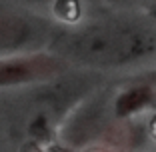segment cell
Segmentation results:
<instances>
[{
    "instance_id": "obj_1",
    "label": "cell",
    "mask_w": 156,
    "mask_h": 152,
    "mask_svg": "<svg viewBox=\"0 0 156 152\" xmlns=\"http://www.w3.org/2000/svg\"><path fill=\"white\" fill-rule=\"evenodd\" d=\"M50 48L68 64L116 68L148 56L154 50V42L150 34L140 28L100 22L56 34Z\"/></svg>"
},
{
    "instance_id": "obj_4",
    "label": "cell",
    "mask_w": 156,
    "mask_h": 152,
    "mask_svg": "<svg viewBox=\"0 0 156 152\" xmlns=\"http://www.w3.org/2000/svg\"><path fill=\"white\" fill-rule=\"evenodd\" d=\"M86 152H106V150H102V148H90V150H86Z\"/></svg>"
},
{
    "instance_id": "obj_2",
    "label": "cell",
    "mask_w": 156,
    "mask_h": 152,
    "mask_svg": "<svg viewBox=\"0 0 156 152\" xmlns=\"http://www.w3.org/2000/svg\"><path fill=\"white\" fill-rule=\"evenodd\" d=\"M68 68V62L54 52L10 54L0 58V88L28 86L58 78Z\"/></svg>"
},
{
    "instance_id": "obj_3",
    "label": "cell",
    "mask_w": 156,
    "mask_h": 152,
    "mask_svg": "<svg viewBox=\"0 0 156 152\" xmlns=\"http://www.w3.org/2000/svg\"><path fill=\"white\" fill-rule=\"evenodd\" d=\"M38 38V28L18 14L0 12V58L24 50Z\"/></svg>"
}]
</instances>
